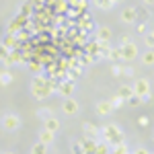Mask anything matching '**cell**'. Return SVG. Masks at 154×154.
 <instances>
[{
	"label": "cell",
	"mask_w": 154,
	"mask_h": 154,
	"mask_svg": "<svg viewBox=\"0 0 154 154\" xmlns=\"http://www.w3.org/2000/svg\"><path fill=\"white\" fill-rule=\"evenodd\" d=\"M95 4L99 6V8H111V6H113L111 0H95Z\"/></svg>",
	"instance_id": "cell-18"
},
{
	"label": "cell",
	"mask_w": 154,
	"mask_h": 154,
	"mask_svg": "<svg viewBox=\"0 0 154 154\" xmlns=\"http://www.w3.org/2000/svg\"><path fill=\"white\" fill-rule=\"evenodd\" d=\"M103 136L107 138V142L115 144V146L123 142V134H121V130H119L117 125H107V128H103Z\"/></svg>",
	"instance_id": "cell-1"
},
{
	"label": "cell",
	"mask_w": 154,
	"mask_h": 154,
	"mask_svg": "<svg viewBox=\"0 0 154 154\" xmlns=\"http://www.w3.org/2000/svg\"><path fill=\"white\" fill-rule=\"evenodd\" d=\"M62 107H64V111H66L68 115H74V113L78 111V103H76L74 99H70V97L64 101V105H62Z\"/></svg>",
	"instance_id": "cell-7"
},
{
	"label": "cell",
	"mask_w": 154,
	"mask_h": 154,
	"mask_svg": "<svg viewBox=\"0 0 154 154\" xmlns=\"http://www.w3.org/2000/svg\"><path fill=\"white\" fill-rule=\"evenodd\" d=\"M2 154H14V152H2Z\"/></svg>",
	"instance_id": "cell-34"
},
{
	"label": "cell",
	"mask_w": 154,
	"mask_h": 154,
	"mask_svg": "<svg viewBox=\"0 0 154 154\" xmlns=\"http://www.w3.org/2000/svg\"><path fill=\"white\" fill-rule=\"evenodd\" d=\"M2 45H4V48H8V45H14V41H12V37L8 35V37H6V41H4Z\"/></svg>",
	"instance_id": "cell-27"
},
{
	"label": "cell",
	"mask_w": 154,
	"mask_h": 154,
	"mask_svg": "<svg viewBox=\"0 0 154 154\" xmlns=\"http://www.w3.org/2000/svg\"><path fill=\"white\" fill-rule=\"evenodd\" d=\"M4 62H6V64L11 66V64H14V62H21V56H19L17 51H12V54H8V58L4 60Z\"/></svg>",
	"instance_id": "cell-16"
},
{
	"label": "cell",
	"mask_w": 154,
	"mask_h": 154,
	"mask_svg": "<svg viewBox=\"0 0 154 154\" xmlns=\"http://www.w3.org/2000/svg\"><path fill=\"white\" fill-rule=\"evenodd\" d=\"M97 111H99L101 115H109V113L113 111V105H111V101H101V103L97 105Z\"/></svg>",
	"instance_id": "cell-9"
},
{
	"label": "cell",
	"mask_w": 154,
	"mask_h": 154,
	"mask_svg": "<svg viewBox=\"0 0 154 154\" xmlns=\"http://www.w3.org/2000/svg\"><path fill=\"white\" fill-rule=\"evenodd\" d=\"M134 154H150V152H148V150H142V148H140V150H136Z\"/></svg>",
	"instance_id": "cell-31"
},
{
	"label": "cell",
	"mask_w": 154,
	"mask_h": 154,
	"mask_svg": "<svg viewBox=\"0 0 154 154\" xmlns=\"http://www.w3.org/2000/svg\"><path fill=\"white\" fill-rule=\"evenodd\" d=\"M84 131H86V136H95V134H97V128L93 125V123H86V125H84Z\"/></svg>",
	"instance_id": "cell-20"
},
{
	"label": "cell",
	"mask_w": 154,
	"mask_h": 154,
	"mask_svg": "<svg viewBox=\"0 0 154 154\" xmlns=\"http://www.w3.org/2000/svg\"><path fill=\"white\" fill-rule=\"evenodd\" d=\"M131 91H134V95L136 97H140V99H144V97H148L150 95V82L148 80H138V82L131 86Z\"/></svg>",
	"instance_id": "cell-2"
},
{
	"label": "cell",
	"mask_w": 154,
	"mask_h": 154,
	"mask_svg": "<svg viewBox=\"0 0 154 154\" xmlns=\"http://www.w3.org/2000/svg\"><path fill=\"white\" fill-rule=\"evenodd\" d=\"M107 58H109V60H121V54H119V49H111Z\"/></svg>",
	"instance_id": "cell-21"
},
{
	"label": "cell",
	"mask_w": 154,
	"mask_h": 154,
	"mask_svg": "<svg viewBox=\"0 0 154 154\" xmlns=\"http://www.w3.org/2000/svg\"><path fill=\"white\" fill-rule=\"evenodd\" d=\"M33 88H41V86H48V80H43V78H41V76H35V78H33Z\"/></svg>",
	"instance_id": "cell-15"
},
{
	"label": "cell",
	"mask_w": 154,
	"mask_h": 154,
	"mask_svg": "<svg viewBox=\"0 0 154 154\" xmlns=\"http://www.w3.org/2000/svg\"><path fill=\"white\" fill-rule=\"evenodd\" d=\"M97 48H99V58H107V56H109V51H111L109 41H97Z\"/></svg>",
	"instance_id": "cell-10"
},
{
	"label": "cell",
	"mask_w": 154,
	"mask_h": 154,
	"mask_svg": "<svg viewBox=\"0 0 154 154\" xmlns=\"http://www.w3.org/2000/svg\"><path fill=\"white\" fill-rule=\"evenodd\" d=\"M144 31H146V25H138V33H144Z\"/></svg>",
	"instance_id": "cell-30"
},
{
	"label": "cell",
	"mask_w": 154,
	"mask_h": 154,
	"mask_svg": "<svg viewBox=\"0 0 154 154\" xmlns=\"http://www.w3.org/2000/svg\"><path fill=\"white\" fill-rule=\"evenodd\" d=\"M144 64H148V66L154 64V54L152 51H146V54H144Z\"/></svg>",
	"instance_id": "cell-19"
},
{
	"label": "cell",
	"mask_w": 154,
	"mask_h": 154,
	"mask_svg": "<svg viewBox=\"0 0 154 154\" xmlns=\"http://www.w3.org/2000/svg\"><path fill=\"white\" fill-rule=\"evenodd\" d=\"M0 154H2V152H0Z\"/></svg>",
	"instance_id": "cell-35"
},
{
	"label": "cell",
	"mask_w": 154,
	"mask_h": 154,
	"mask_svg": "<svg viewBox=\"0 0 154 154\" xmlns=\"http://www.w3.org/2000/svg\"><path fill=\"white\" fill-rule=\"evenodd\" d=\"M119 54H121V60H134L138 56V48L130 41V43H123V45L119 48Z\"/></svg>",
	"instance_id": "cell-3"
},
{
	"label": "cell",
	"mask_w": 154,
	"mask_h": 154,
	"mask_svg": "<svg viewBox=\"0 0 154 154\" xmlns=\"http://www.w3.org/2000/svg\"><path fill=\"white\" fill-rule=\"evenodd\" d=\"M72 152L74 154H84V148L80 146V144H74V146H72Z\"/></svg>",
	"instance_id": "cell-25"
},
{
	"label": "cell",
	"mask_w": 154,
	"mask_h": 154,
	"mask_svg": "<svg viewBox=\"0 0 154 154\" xmlns=\"http://www.w3.org/2000/svg\"><path fill=\"white\" fill-rule=\"evenodd\" d=\"M31 154H45V146L39 142V144H35L33 148H31Z\"/></svg>",
	"instance_id": "cell-17"
},
{
	"label": "cell",
	"mask_w": 154,
	"mask_h": 154,
	"mask_svg": "<svg viewBox=\"0 0 154 154\" xmlns=\"http://www.w3.org/2000/svg\"><path fill=\"white\" fill-rule=\"evenodd\" d=\"M11 80H12V76L8 74V72H4V74H0V82H2V84H8Z\"/></svg>",
	"instance_id": "cell-22"
},
{
	"label": "cell",
	"mask_w": 154,
	"mask_h": 154,
	"mask_svg": "<svg viewBox=\"0 0 154 154\" xmlns=\"http://www.w3.org/2000/svg\"><path fill=\"white\" fill-rule=\"evenodd\" d=\"M144 2H146V4H152V2H154V0H144Z\"/></svg>",
	"instance_id": "cell-32"
},
{
	"label": "cell",
	"mask_w": 154,
	"mask_h": 154,
	"mask_svg": "<svg viewBox=\"0 0 154 154\" xmlns=\"http://www.w3.org/2000/svg\"><path fill=\"white\" fill-rule=\"evenodd\" d=\"M58 91H60V95L70 97V95H72V91H74V80H66V82H60Z\"/></svg>",
	"instance_id": "cell-6"
},
{
	"label": "cell",
	"mask_w": 154,
	"mask_h": 154,
	"mask_svg": "<svg viewBox=\"0 0 154 154\" xmlns=\"http://www.w3.org/2000/svg\"><path fill=\"white\" fill-rule=\"evenodd\" d=\"M51 88H54V84L41 86V88H33V97H35V99H45V97L51 93Z\"/></svg>",
	"instance_id": "cell-8"
},
{
	"label": "cell",
	"mask_w": 154,
	"mask_h": 154,
	"mask_svg": "<svg viewBox=\"0 0 154 154\" xmlns=\"http://www.w3.org/2000/svg\"><path fill=\"white\" fill-rule=\"evenodd\" d=\"M146 43H148V48H152V45H154V37L148 35V37H146Z\"/></svg>",
	"instance_id": "cell-28"
},
{
	"label": "cell",
	"mask_w": 154,
	"mask_h": 154,
	"mask_svg": "<svg viewBox=\"0 0 154 154\" xmlns=\"http://www.w3.org/2000/svg\"><path fill=\"white\" fill-rule=\"evenodd\" d=\"M128 103H130V105H140V103H142V99H140V97H136V95H131L130 99H128Z\"/></svg>",
	"instance_id": "cell-23"
},
{
	"label": "cell",
	"mask_w": 154,
	"mask_h": 154,
	"mask_svg": "<svg viewBox=\"0 0 154 154\" xmlns=\"http://www.w3.org/2000/svg\"><path fill=\"white\" fill-rule=\"evenodd\" d=\"M8 54H11L8 48H4V45L0 43V60H6V58H8Z\"/></svg>",
	"instance_id": "cell-24"
},
{
	"label": "cell",
	"mask_w": 154,
	"mask_h": 154,
	"mask_svg": "<svg viewBox=\"0 0 154 154\" xmlns=\"http://www.w3.org/2000/svg\"><path fill=\"white\" fill-rule=\"evenodd\" d=\"M121 66H113V74H115V76H119V74H121Z\"/></svg>",
	"instance_id": "cell-29"
},
{
	"label": "cell",
	"mask_w": 154,
	"mask_h": 154,
	"mask_svg": "<svg viewBox=\"0 0 154 154\" xmlns=\"http://www.w3.org/2000/svg\"><path fill=\"white\" fill-rule=\"evenodd\" d=\"M111 2H113V4H115V2H121V0H111Z\"/></svg>",
	"instance_id": "cell-33"
},
{
	"label": "cell",
	"mask_w": 154,
	"mask_h": 154,
	"mask_svg": "<svg viewBox=\"0 0 154 154\" xmlns=\"http://www.w3.org/2000/svg\"><path fill=\"white\" fill-rule=\"evenodd\" d=\"M136 19H138V11L131 8V6L121 12V21H123V23H136Z\"/></svg>",
	"instance_id": "cell-4"
},
{
	"label": "cell",
	"mask_w": 154,
	"mask_h": 154,
	"mask_svg": "<svg viewBox=\"0 0 154 154\" xmlns=\"http://www.w3.org/2000/svg\"><path fill=\"white\" fill-rule=\"evenodd\" d=\"M111 39V29L109 27H101L97 33V41H109Z\"/></svg>",
	"instance_id": "cell-11"
},
{
	"label": "cell",
	"mask_w": 154,
	"mask_h": 154,
	"mask_svg": "<svg viewBox=\"0 0 154 154\" xmlns=\"http://www.w3.org/2000/svg\"><path fill=\"white\" fill-rule=\"evenodd\" d=\"M58 128H60V121H58V119L49 117L48 121H45V130H48V131H51V134H54V131H58Z\"/></svg>",
	"instance_id": "cell-12"
},
{
	"label": "cell",
	"mask_w": 154,
	"mask_h": 154,
	"mask_svg": "<svg viewBox=\"0 0 154 154\" xmlns=\"http://www.w3.org/2000/svg\"><path fill=\"white\" fill-rule=\"evenodd\" d=\"M2 123H4V128H6V130H17L21 121H19V117H17V115H4Z\"/></svg>",
	"instance_id": "cell-5"
},
{
	"label": "cell",
	"mask_w": 154,
	"mask_h": 154,
	"mask_svg": "<svg viewBox=\"0 0 154 154\" xmlns=\"http://www.w3.org/2000/svg\"><path fill=\"white\" fill-rule=\"evenodd\" d=\"M148 121H150V119L142 115V117H138V125H140V128H146V125H148Z\"/></svg>",
	"instance_id": "cell-26"
},
{
	"label": "cell",
	"mask_w": 154,
	"mask_h": 154,
	"mask_svg": "<svg viewBox=\"0 0 154 154\" xmlns=\"http://www.w3.org/2000/svg\"><path fill=\"white\" fill-rule=\"evenodd\" d=\"M131 95H134L131 86H121V88H119V93H117V97H119V99H125V101H128V99H130Z\"/></svg>",
	"instance_id": "cell-13"
},
{
	"label": "cell",
	"mask_w": 154,
	"mask_h": 154,
	"mask_svg": "<svg viewBox=\"0 0 154 154\" xmlns=\"http://www.w3.org/2000/svg\"><path fill=\"white\" fill-rule=\"evenodd\" d=\"M51 140H54V134H51V131H48V130L41 131V144H43V146H48Z\"/></svg>",
	"instance_id": "cell-14"
}]
</instances>
